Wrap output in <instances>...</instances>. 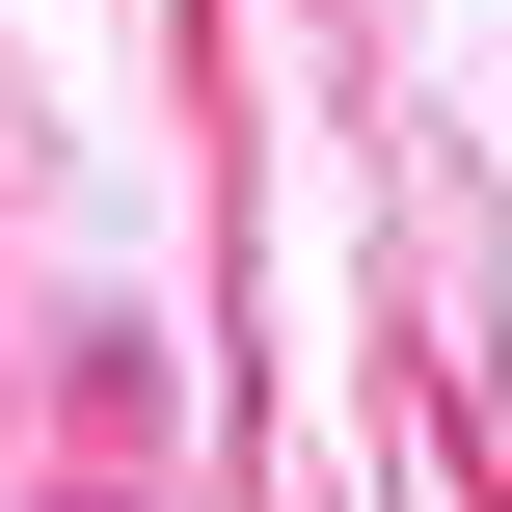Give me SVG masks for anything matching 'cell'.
Masks as SVG:
<instances>
[{"label": "cell", "mask_w": 512, "mask_h": 512, "mask_svg": "<svg viewBox=\"0 0 512 512\" xmlns=\"http://www.w3.org/2000/svg\"><path fill=\"white\" fill-rule=\"evenodd\" d=\"M54 512H108V486H54Z\"/></svg>", "instance_id": "1"}]
</instances>
